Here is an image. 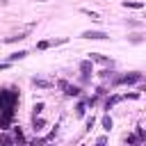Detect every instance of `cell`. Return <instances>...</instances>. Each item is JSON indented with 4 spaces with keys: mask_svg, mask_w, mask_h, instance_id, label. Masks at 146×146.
Returning a JSON list of instances; mask_svg holds the SVG:
<instances>
[{
    "mask_svg": "<svg viewBox=\"0 0 146 146\" xmlns=\"http://www.w3.org/2000/svg\"><path fill=\"white\" fill-rule=\"evenodd\" d=\"M141 80V73H130V75H123L119 82H123V84H132V82H139Z\"/></svg>",
    "mask_w": 146,
    "mask_h": 146,
    "instance_id": "cell-3",
    "label": "cell"
},
{
    "mask_svg": "<svg viewBox=\"0 0 146 146\" xmlns=\"http://www.w3.org/2000/svg\"><path fill=\"white\" fill-rule=\"evenodd\" d=\"M103 128L105 130H112V119L110 116H103Z\"/></svg>",
    "mask_w": 146,
    "mask_h": 146,
    "instance_id": "cell-9",
    "label": "cell"
},
{
    "mask_svg": "<svg viewBox=\"0 0 146 146\" xmlns=\"http://www.w3.org/2000/svg\"><path fill=\"white\" fill-rule=\"evenodd\" d=\"M66 94H68V96H78L80 89H78V87H66Z\"/></svg>",
    "mask_w": 146,
    "mask_h": 146,
    "instance_id": "cell-11",
    "label": "cell"
},
{
    "mask_svg": "<svg viewBox=\"0 0 146 146\" xmlns=\"http://www.w3.org/2000/svg\"><path fill=\"white\" fill-rule=\"evenodd\" d=\"M2 146H14V144H11L9 139H5V141H2Z\"/></svg>",
    "mask_w": 146,
    "mask_h": 146,
    "instance_id": "cell-16",
    "label": "cell"
},
{
    "mask_svg": "<svg viewBox=\"0 0 146 146\" xmlns=\"http://www.w3.org/2000/svg\"><path fill=\"white\" fill-rule=\"evenodd\" d=\"M75 114H78V116H82V114H84V105H82V103L78 105V112H75Z\"/></svg>",
    "mask_w": 146,
    "mask_h": 146,
    "instance_id": "cell-15",
    "label": "cell"
},
{
    "mask_svg": "<svg viewBox=\"0 0 146 146\" xmlns=\"http://www.w3.org/2000/svg\"><path fill=\"white\" fill-rule=\"evenodd\" d=\"M59 43H66V39H52V41H39V43H36V48H39V50H46V48H50V46H59Z\"/></svg>",
    "mask_w": 146,
    "mask_h": 146,
    "instance_id": "cell-2",
    "label": "cell"
},
{
    "mask_svg": "<svg viewBox=\"0 0 146 146\" xmlns=\"http://www.w3.org/2000/svg\"><path fill=\"white\" fill-rule=\"evenodd\" d=\"M25 55H27L25 50H18V52H11V55H9V62H16V59H23Z\"/></svg>",
    "mask_w": 146,
    "mask_h": 146,
    "instance_id": "cell-5",
    "label": "cell"
},
{
    "mask_svg": "<svg viewBox=\"0 0 146 146\" xmlns=\"http://www.w3.org/2000/svg\"><path fill=\"white\" fill-rule=\"evenodd\" d=\"M41 110H43V103H36V105H34V116L41 114Z\"/></svg>",
    "mask_w": 146,
    "mask_h": 146,
    "instance_id": "cell-14",
    "label": "cell"
},
{
    "mask_svg": "<svg viewBox=\"0 0 146 146\" xmlns=\"http://www.w3.org/2000/svg\"><path fill=\"white\" fill-rule=\"evenodd\" d=\"M14 139H16V144H18V146L23 144V132H21L18 128H16V132H14Z\"/></svg>",
    "mask_w": 146,
    "mask_h": 146,
    "instance_id": "cell-10",
    "label": "cell"
},
{
    "mask_svg": "<svg viewBox=\"0 0 146 146\" xmlns=\"http://www.w3.org/2000/svg\"><path fill=\"white\" fill-rule=\"evenodd\" d=\"M21 39H25V32H18V34H14V36H7L5 43H14V41H21Z\"/></svg>",
    "mask_w": 146,
    "mask_h": 146,
    "instance_id": "cell-4",
    "label": "cell"
},
{
    "mask_svg": "<svg viewBox=\"0 0 146 146\" xmlns=\"http://www.w3.org/2000/svg\"><path fill=\"white\" fill-rule=\"evenodd\" d=\"M80 68H82V73L87 75V73L91 71V62H82V64H80Z\"/></svg>",
    "mask_w": 146,
    "mask_h": 146,
    "instance_id": "cell-8",
    "label": "cell"
},
{
    "mask_svg": "<svg viewBox=\"0 0 146 146\" xmlns=\"http://www.w3.org/2000/svg\"><path fill=\"white\" fill-rule=\"evenodd\" d=\"M82 39H107V34L100 30H87V32H82Z\"/></svg>",
    "mask_w": 146,
    "mask_h": 146,
    "instance_id": "cell-1",
    "label": "cell"
},
{
    "mask_svg": "<svg viewBox=\"0 0 146 146\" xmlns=\"http://www.w3.org/2000/svg\"><path fill=\"white\" fill-rule=\"evenodd\" d=\"M119 100H121V96H112V98L107 100V110H110V107H112L114 103H119Z\"/></svg>",
    "mask_w": 146,
    "mask_h": 146,
    "instance_id": "cell-12",
    "label": "cell"
},
{
    "mask_svg": "<svg viewBox=\"0 0 146 146\" xmlns=\"http://www.w3.org/2000/svg\"><path fill=\"white\" fill-rule=\"evenodd\" d=\"M123 7H132V9H141L144 5H141V2H128V0H125V2H123Z\"/></svg>",
    "mask_w": 146,
    "mask_h": 146,
    "instance_id": "cell-7",
    "label": "cell"
},
{
    "mask_svg": "<svg viewBox=\"0 0 146 146\" xmlns=\"http://www.w3.org/2000/svg\"><path fill=\"white\" fill-rule=\"evenodd\" d=\"M82 14H87V16H91V18H94V21H98V14H94V11H91V9H82Z\"/></svg>",
    "mask_w": 146,
    "mask_h": 146,
    "instance_id": "cell-13",
    "label": "cell"
},
{
    "mask_svg": "<svg viewBox=\"0 0 146 146\" xmlns=\"http://www.w3.org/2000/svg\"><path fill=\"white\" fill-rule=\"evenodd\" d=\"M41 2H43V0H41Z\"/></svg>",
    "mask_w": 146,
    "mask_h": 146,
    "instance_id": "cell-17",
    "label": "cell"
},
{
    "mask_svg": "<svg viewBox=\"0 0 146 146\" xmlns=\"http://www.w3.org/2000/svg\"><path fill=\"white\" fill-rule=\"evenodd\" d=\"M89 59H94V62H100V64H105V62H107V59H105V57H100L98 52H91V55H89Z\"/></svg>",
    "mask_w": 146,
    "mask_h": 146,
    "instance_id": "cell-6",
    "label": "cell"
}]
</instances>
